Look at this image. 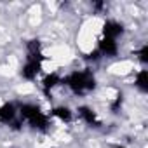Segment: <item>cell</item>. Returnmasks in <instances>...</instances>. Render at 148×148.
<instances>
[{
  "instance_id": "6da1fadb",
  "label": "cell",
  "mask_w": 148,
  "mask_h": 148,
  "mask_svg": "<svg viewBox=\"0 0 148 148\" xmlns=\"http://www.w3.org/2000/svg\"><path fill=\"white\" fill-rule=\"evenodd\" d=\"M61 86H64L73 96L84 98L98 87V80H96V75L92 70L84 68V70H73L68 75H63Z\"/></svg>"
},
{
  "instance_id": "7a4b0ae2",
  "label": "cell",
  "mask_w": 148,
  "mask_h": 148,
  "mask_svg": "<svg viewBox=\"0 0 148 148\" xmlns=\"http://www.w3.org/2000/svg\"><path fill=\"white\" fill-rule=\"evenodd\" d=\"M18 117L23 125H28L37 132H47L52 125V119L49 117V113L32 101L18 103Z\"/></svg>"
},
{
  "instance_id": "3957f363",
  "label": "cell",
  "mask_w": 148,
  "mask_h": 148,
  "mask_svg": "<svg viewBox=\"0 0 148 148\" xmlns=\"http://www.w3.org/2000/svg\"><path fill=\"white\" fill-rule=\"evenodd\" d=\"M0 124L9 125L11 129H23V124L18 117V103L14 101H5L0 105Z\"/></svg>"
},
{
  "instance_id": "277c9868",
  "label": "cell",
  "mask_w": 148,
  "mask_h": 148,
  "mask_svg": "<svg viewBox=\"0 0 148 148\" xmlns=\"http://www.w3.org/2000/svg\"><path fill=\"white\" fill-rule=\"evenodd\" d=\"M73 112H75V117L82 124H86V125H89L92 129H99L101 124H103L101 119H99V115H98V112L94 108H91L89 105H79Z\"/></svg>"
},
{
  "instance_id": "5b68a950",
  "label": "cell",
  "mask_w": 148,
  "mask_h": 148,
  "mask_svg": "<svg viewBox=\"0 0 148 148\" xmlns=\"http://www.w3.org/2000/svg\"><path fill=\"white\" fill-rule=\"evenodd\" d=\"M42 61L44 59H37V58H26L21 70H19V75L23 80L26 82H35L40 77V71H42Z\"/></svg>"
},
{
  "instance_id": "8992f818",
  "label": "cell",
  "mask_w": 148,
  "mask_h": 148,
  "mask_svg": "<svg viewBox=\"0 0 148 148\" xmlns=\"http://www.w3.org/2000/svg\"><path fill=\"white\" fill-rule=\"evenodd\" d=\"M124 33H125V26H124V23L119 21V19L108 18V19H105L103 25H101V37L119 40V38L124 37Z\"/></svg>"
},
{
  "instance_id": "52a82bcc",
  "label": "cell",
  "mask_w": 148,
  "mask_h": 148,
  "mask_svg": "<svg viewBox=\"0 0 148 148\" xmlns=\"http://www.w3.org/2000/svg\"><path fill=\"white\" fill-rule=\"evenodd\" d=\"M96 51L99 52L101 59H112V58H117V56H119V52H120V44H119V40L101 37V38L98 40Z\"/></svg>"
},
{
  "instance_id": "ba28073f",
  "label": "cell",
  "mask_w": 148,
  "mask_h": 148,
  "mask_svg": "<svg viewBox=\"0 0 148 148\" xmlns=\"http://www.w3.org/2000/svg\"><path fill=\"white\" fill-rule=\"evenodd\" d=\"M49 117L59 120L61 124H70V122H73V119H75V112H73L68 105H56V106L51 108Z\"/></svg>"
},
{
  "instance_id": "9c48e42d",
  "label": "cell",
  "mask_w": 148,
  "mask_h": 148,
  "mask_svg": "<svg viewBox=\"0 0 148 148\" xmlns=\"http://www.w3.org/2000/svg\"><path fill=\"white\" fill-rule=\"evenodd\" d=\"M61 84H63V75H61V73H58V71L45 73L44 79L40 80V87H42L44 94H47V96H49L56 87H59Z\"/></svg>"
},
{
  "instance_id": "30bf717a",
  "label": "cell",
  "mask_w": 148,
  "mask_h": 148,
  "mask_svg": "<svg viewBox=\"0 0 148 148\" xmlns=\"http://www.w3.org/2000/svg\"><path fill=\"white\" fill-rule=\"evenodd\" d=\"M134 87L141 94L148 92V71H146V68H139L134 73Z\"/></svg>"
},
{
  "instance_id": "8fae6325",
  "label": "cell",
  "mask_w": 148,
  "mask_h": 148,
  "mask_svg": "<svg viewBox=\"0 0 148 148\" xmlns=\"http://www.w3.org/2000/svg\"><path fill=\"white\" fill-rule=\"evenodd\" d=\"M134 54H136V59L143 64V68H145V64H146V61H148V45L146 44H141L136 51H134Z\"/></svg>"
},
{
  "instance_id": "7c38bea8",
  "label": "cell",
  "mask_w": 148,
  "mask_h": 148,
  "mask_svg": "<svg viewBox=\"0 0 148 148\" xmlns=\"http://www.w3.org/2000/svg\"><path fill=\"white\" fill-rule=\"evenodd\" d=\"M113 148H125L124 145H117V146H113Z\"/></svg>"
}]
</instances>
